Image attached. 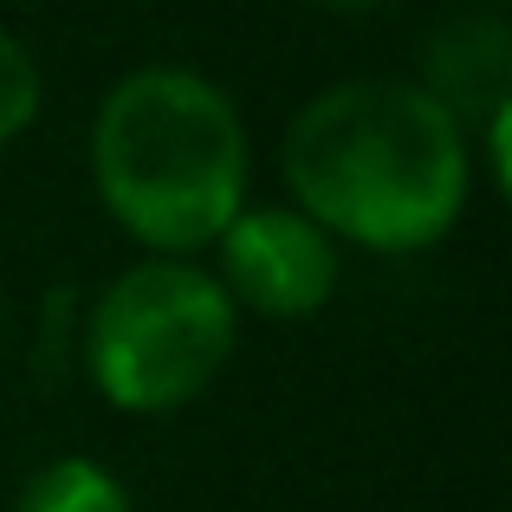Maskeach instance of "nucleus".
<instances>
[{
  "label": "nucleus",
  "instance_id": "2",
  "mask_svg": "<svg viewBox=\"0 0 512 512\" xmlns=\"http://www.w3.org/2000/svg\"><path fill=\"white\" fill-rule=\"evenodd\" d=\"M91 175L130 240L182 260L247 208V124L214 78L143 65L98 104Z\"/></svg>",
  "mask_w": 512,
  "mask_h": 512
},
{
  "label": "nucleus",
  "instance_id": "3",
  "mask_svg": "<svg viewBox=\"0 0 512 512\" xmlns=\"http://www.w3.org/2000/svg\"><path fill=\"white\" fill-rule=\"evenodd\" d=\"M240 312L195 260H143L91 312V383L130 415H169L227 370Z\"/></svg>",
  "mask_w": 512,
  "mask_h": 512
},
{
  "label": "nucleus",
  "instance_id": "6",
  "mask_svg": "<svg viewBox=\"0 0 512 512\" xmlns=\"http://www.w3.org/2000/svg\"><path fill=\"white\" fill-rule=\"evenodd\" d=\"M13 512H137V506H130V487L111 467L85 461V454H65V461H46L26 480Z\"/></svg>",
  "mask_w": 512,
  "mask_h": 512
},
{
  "label": "nucleus",
  "instance_id": "1",
  "mask_svg": "<svg viewBox=\"0 0 512 512\" xmlns=\"http://www.w3.org/2000/svg\"><path fill=\"white\" fill-rule=\"evenodd\" d=\"M279 169L305 221L370 253H422L461 221L474 143L409 78L331 85L286 124Z\"/></svg>",
  "mask_w": 512,
  "mask_h": 512
},
{
  "label": "nucleus",
  "instance_id": "5",
  "mask_svg": "<svg viewBox=\"0 0 512 512\" xmlns=\"http://www.w3.org/2000/svg\"><path fill=\"white\" fill-rule=\"evenodd\" d=\"M506 65H512V46H506V26L500 20H461L435 39V59H428V98L467 124V111H500L506 98Z\"/></svg>",
  "mask_w": 512,
  "mask_h": 512
},
{
  "label": "nucleus",
  "instance_id": "4",
  "mask_svg": "<svg viewBox=\"0 0 512 512\" xmlns=\"http://www.w3.org/2000/svg\"><path fill=\"white\" fill-rule=\"evenodd\" d=\"M214 247H221V292L234 299V312L247 305L292 325L325 312L338 292V240L299 208H240Z\"/></svg>",
  "mask_w": 512,
  "mask_h": 512
},
{
  "label": "nucleus",
  "instance_id": "8",
  "mask_svg": "<svg viewBox=\"0 0 512 512\" xmlns=\"http://www.w3.org/2000/svg\"><path fill=\"white\" fill-rule=\"evenodd\" d=\"M325 7H376V0H325Z\"/></svg>",
  "mask_w": 512,
  "mask_h": 512
},
{
  "label": "nucleus",
  "instance_id": "7",
  "mask_svg": "<svg viewBox=\"0 0 512 512\" xmlns=\"http://www.w3.org/2000/svg\"><path fill=\"white\" fill-rule=\"evenodd\" d=\"M39 117V65L13 33H0V143H13Z\"/></svg>",
  "mask_w": 512,
  "mask_h": 512
}]
</instances>
